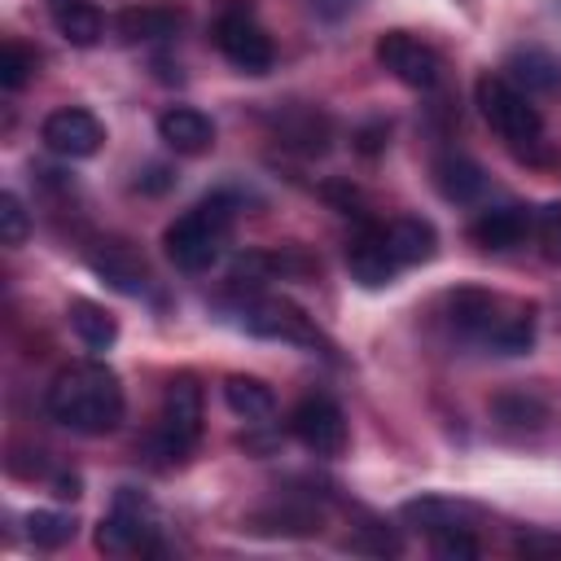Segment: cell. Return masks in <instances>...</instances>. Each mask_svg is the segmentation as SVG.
<instances>
[{
	"mask_svg": "<svg viewBox=\"0 0 561 561\" xmlns=\"http://www.w3.org/2000/svg\"><path fill=\"white\" fill-rule=\"evenodd\" d=\"M48 412L75 434H110L123 425L127 399L118 386V373L105 368L101 359L70 364L53 377L48 386Z\"/></svg>",
	"mask_w": 561,
	"mask_h": 561,
	"instance_id": "6da1fadb",
	"label": "cell"
},
{
	"mask_svg": "<svg viewBox=\"0 0 561 561\" xmlns=\"http://www.w3.org/2000/svg\"><path fill=\"white\" fill-rule=\"evenodd\" d=\"M232 197L228 193H215L206 202H197L193 210H184L180 219L167 224L162 232V245H167V259L180 267V272H206L224 241H228V228H232Z\"/></svg>",
	"mask_w": 561,
	"mask_h": 561,
	"instance_id": "7a4b0ae2",
	"label": "cell"
},
{
	"mask_svg": "<svg viewBox=\"0 0 561 561\" xmlns=\"http://www.w3.org/2000/svg\"><path fill=\"white\" fill-rule=\"evenodd\" d=\"M473 96H478L482 118L491 123V131H495L504 145H513V149L539 145L543 118H539V110L530 105V96H526L513 79H504V75H482V79L473 83Z\"/></svg>",
	"mask_w": 561,
	"mask_h": 561,
	"instance_id": "3957f363",
	"label": "cell"
},
{
	"mask_svg": "<svg viewBox=\"0 0 561 561\" xmlns=\"http://www.w3.org/2000/svg\"><path fill=\"white\" fill-rule=\"evenodd\" d=\"M202 438V386L180 373L167 381V399H162V421L149 438V451L162 456L167 465L184 460L193 451V443Z\"/></svg>",
	"mask_w": 561,
	"mask_h": 561,
	"instance_id": "277c9868",
	"label": "cell"
},
{
	"mask_svg": "<svg viewBox=\"0 0 561 561\" xmlns=\"http://www.w3.org/2000/svg\"><path fill=\"white\" fill-rule=\"evenodd\" d=\"M153 535H158L153 504L140 491L123 486L114 495V508L96 526V548L101 552H149L153 548Z\"/></svg>",
	"mask_w": 561,
	"mask_h": 561,
	"instance_id": "5b68a950",
	"label": "cell"
},
{
	"mask_svg": "<svg viewBox=\"0 0 561 561\" xmlns=\"http://www.w3.org/2000/svg\"><path fill=\"white\" fill-rule=\"evenodd\" d=\"M215 48H219L241 75H267L272 61H276L267 31L250 18L245 4H228V9L215 18Z\"/></svg>",
	"mask_w": 561,
	"mask_h": 561,
	"instance_id": "8992f818",
	"label": "cell"
},
{
	"mask_svg": "<svg viewBox=\"0 0 561 561\" xmlns=\"http://www.w3.org/2000/svg\"><path fill=\"white\" fill-rule=\"evenodd\" d=\"M241 324H245V333L267 337V342H294L302 351H320L324 346V337L316 333V324L307 320V311H298L285 298H259V302H250L245 316H241Z\"/></svg>",
	"mask_w": 561,
	"mask_h": 561,
	"instance_id": "52a82bcc",
	"label": "cell"
},
{
	"mask_svg": "<svg viewBox=\"0 0 561 561\" xmlns=\"http://www.w3.org/2000/svg\"><path fill=\"white\" fill-rule=\"evenodd\" d=\"M289 434L307 451H316V456H342V447H346V416H342V408L333 399L311 394V399H302L289 412Z\"/></svg>",
	"mask_w": 561,
	"mask_h": 561,
	"instance_id": "ba28073f",
	"label": "cell"
},
{
	"mask_svg": "<svg viewBox=\"0 0 561 561\" xmlns=\"http://www.w3.org/2000/svg\"><path fill=\"white\" fill-rule=\"evenodd\" d=\"M377 61H381L399 83H408V88H416V92H430V88L438 83V53H434L430 44H421L416 35H408V31H386V35L377 39Z\"/></svg>",
	"mask_w": 561,
	"mask_h": 561,
	"instance_id": "9c48e42d",
	"label": "cell"
},
{
	"mask_svg": "<svg viewBox=\"0 0 561 561\" xmlns=\"http://www.w3.org/2000/svg\"><path fill=\"white\" fill-rule=\"evenodd\" d=\"M39 140L57 153V158H92L101 145H105V127L92 110H79V105H61L44 118L39 127Z\"/></svg>",
	"mask_w": 561,
	"mask_h": 561,
	"instance_id": "30bf717a",
	"label": "cell"
},
{
	"mask_svg": "<svg viewBox=\"0 0 561 561\" xmlns=\"http://www.w3.org/2000/svg\"><path fill=\"white\" fill-rule=\"evenodd\" d=\"M346 267H351V280H359L364 289H386L399 272V259L386 245V228L364 224L346 245Z\"/></svg>",
	"mask_w": 561,
	"mask_h": 561,
	"instance_id": "8fae6325",
	"label": "cell"
},
{
	"mask_svg": "<svg viewBox=\"0 0 561 561\" xmlns=\"http://www.w3.org/2000/svg\"><path fill=\"white\" fill-rule=\"evenodd\" d=\"M88 267H92L110 289H118V294H127V298H140V294L149 289V267H145V259H140L127 241H101V245L88 254Z\"/></svg>",
	"mask_w": 561,
	"mask_h": 561,
	"instance_id": "7c38bea8",
	"label": "cell"
},
{
	"mask_svg": "<svg viewBox=\"0 0 561 561\" xmlns=\"http://www.w3.org/2000/svg\"><path fill=\"white\" fill-rule=\"evenodd\" d=\"M508 311H513V307H504V298H495V294H486V289H456V294L447 298V320H451L465 337H478V342H486L491 329H495Z\"/></svg>",
	"mask_w": 561,
	"mask_h": 561,
	"instance_id": "4fadbf2b",
	"label": "cell"
},
{
	"mask_svg": "<svg viewBox=\"0 0 561 561\" xmlns=\"http://www.w3.org/2000/svg\"><path fill=\"white\" fill-rule=\"evenodd\" d=\"M526 232H535V215L526 206H486L469 224V237L482 250H513L517 241H526Z\"/></svg>",
	"mask_w": 561,
	"mask_h": 561,
	"instance_id": "5bb4252c",
	"label": "cell"
},
{
	"mask_svg": "<svg viewBox=\"0 0 561 561\" xmlns=\"http://www.w3.org/2000/svg\"><path fill=\"white\" fill-rule=\"evenodd\" d=\"M158 136H162V145L167 149H175V153H206L210 145H215V127H210V118L202 114V110H193V105H171V110H162L158 114Z\"/></svg>",
	"mask_w": 561,
	"mask_h": 561,
	"instance_id": "9a60e30c",
	"label": "cell"
},
{
	"mask_svg": "<svg viewBox=\"0 0 561 561\" xmlns=\"http://www.w3.org/2000/svg\"><path fill=\"white\" fill-rule=\"evenodd\" d=\"M399 517L412 526V530H421V535H443V530H465L469 522H473V508L469 504H460V500H447V495H416V500H408L403 508H399Z\"/></svg>",
	"mask_w": 561,
	"mask_h": 561,
	"instance_id": "2e32d148",
	"label": "cell"
},
{
	"mask_svg": "<svg viewBox=\"0 0 561 561\" xmlns=\"http://www.w3.org/2000/svg\"><path fill=\"white\" fill-rule=\"evenodd\" d=\"M180 9L175 4H162V0H145V4H127L118 13V35L127 44H149V39H167L180 31Z\"/></svg>",
	"mask_w": 561,
	"mask_h": 561,
	"instance_id": "e0dca14e",
	"label": "cell"
},
{
	"mask_svg": "<svg viewBox=\"0 0 561 561\" xmlns=\"http://www.w3.org/2000/svg\"><path fill=\"white\" fill-rule=\"evenodd\" d=\"M276 136H280V145H289L298 153H324L333 127L316 105H289L285 114H276Z\"/></svg>",
	"mask_w": 561,
	"mask_h": 561,
	"instance_id": "ac0fdd59",
	"label": "cell"
},
{
	"mask_svg": "<svg viewBox=\"0 0 561 561\" xmlns=\"http://www.w3.org/2000/svg\"><path fill=\"white\" fill-rule=\"evenodd\" d=\"M386 245L399 259V267H416V263H430L438 254V232H434V224L408 215V219L386 224Z\"/></svg>",
	"mask_w": 561,
	"mask_h": 561,
	"instance_id": "d6986e66",
	"label": "cell"
},
{
	"mask_svg": "<svg viewBox=\"0 0 561 561\" xmlns=\"http://www.w3.org/2000/svg\"><path fill=\"white\" fill-rule=\"evenodd\" d=\"M224 403H228L232 416H241V421H250V425H259V421H267V416L276 412L272 386L259 381V377H245V373L224 377Z\"/></svg>",
	"mask_w": 561,
	"mask_h": 561,
	"instance_id": "ffe728a7",
	"label": "cell"
},
{
	"mask_svg": "<svg viewBox=\"0 0 561 561\" xmlns=\"http://www.w3.org/2000/svg\"><path fill=\"white\" fill-rule=\"evenodd\" d=\"M434 184H438V193H443L447 202H473V197H482L486 175H482V167H478L473 158H465V153H443V158L434 162Z\"/></svg>",
	"mask_w": 561,
	"mask_h": 561,
	"instance_id": "44dd1931",
	"label": "cell"
},
{
	"mask_svg": "<svg viewBox=\"0 0 561 561\" xmlns=\"http://www.w3.org/2000/svg\"><path fill=\"white\" fill-rule=\"evenodd\" d=\"M66 320H70V333H75L88 351H110V346L118 342V320H114L101 302H92V298H75L70 311H66Z\"/></svg>",
	"mask_w": 561,
	"mask_h": 561,
	"instance_id": "7402d4cb",
	"label": "cell"
},
{
	"mask_svg": "<svg viewBox=\"0 0 561 561\" xmlns=\"http://www.w3.org/2000/svg\"><path fill=\"white\" fill-rule=\"evenodd\" d=\"M53 22H57L61 39L75 44V48H92V44L105 35V18H101V9L88 4V0H57V4H53Z\"/></svg>",
	"mask_w": 561,
	"mask_h": 561,
	"instance_id": "603a6c76",
	"label": "cell"
},
{
	"mask_svg": "<svg viewBox=\"0 0 561 561\" xmlns=\"http://www.w3.org/2000/svg\"><path fill=\"white\" fill-rule=\"evenodd\" d=\"M508 70H513V79L526 83V88H557V83H561V61L548 57L543 48H522V53H513V57H508Z\"/></svg>",
	"mask_w": 561,
	"mask_h": 561,
	"instance_id": "cb8c5ba5",
	"label": "cell"
},
{
	"mask_svg": "<svg viewBox=\"0 0 561 561\" xmlns=\"http://www.w3.org/2000/svg\"><path fill=\"white\" fill-rule=\"evenodd\" d=\"M26 535H31V543L35 548H61V543H70L75 539V517L70 513H57V508H35V513H26Z\"/></svg>",
	"mask_w": 561,
	"mask_h": 561,
	"instance_id": "d4e9b609",
	"label": "cell"
},
{
	"mask_svg": "<svg viewBox=\"0 0 561 561\" xmlns=\"http://www.w3.org/2000/svg\"><path fill=\"white\" fill-rule=\"evenodd\" d=\"M254 530H267V535H311L320 530V513L311 508H267V513H254Z\"/></svg>",
	"mask_w": 561,
	"mask_h": 561,
	"instance_id": "484cf974",
	"label": "cell"
},
{
	"mask_svg": "<svg viewBox=\"0 0 561 561\" xmlns=\"http://www.w3.org/2000/svg\"><path fill=\"white\" fill-rule=\"evenodd\" d=\"M491 408H495V416L504 425H522V430H539L543 425V403L535 394H500Z\"/></svg>",
	"mask_w": 561,
	"mask_h": 561,
	"instance_id": "4316f807",
	"label": "cell"
},
{
	"mask_svg": "<svg viewBox=\"0 0 561 561\" xmlns=\"http://www.w3.org/2000/svg\"><path fill=\"white\" fill-rule=\"evenodd\" d=\"M31 75H35V53L22 48V44H4L0 48V83L9 92H18V88H26Z\"/></svg>",
	"mask_w": 561,
	"mask_h": 561,
	"instance_id": "83f0119b",
	"label": "cell"
},
{
	"mask_svg": "<svg viewBox=\"0 0 561 561\" xmlns=\"http://www.w3.org/2000/svg\"><path fill=\"white\" fill-rule=\"evenodd\" d=\"M31 232V219H26V206L18 193H0V241L4 245H22Z\"/></svg>",
	"mask_w": 561,
	"mask_h": 561,
	"instance_id": "f1b7e54d",
	"label": "cell"
},
{
	"mask_svg": "<svg viewBox=\"0 0 561 561\" xmlns=\"http://www.w3.org/2000/svg\"><path fill=\"white\" fill-rule=\"evenodd\" d=\"M351 548H359V552H377V557H394L403 543H399V535H394L390 526H381V522H364V526L351 535Z\"/></svg>",
	"mask_w": 561,
	"mask_h": 561,
	"instance_id": "f546056e",
	"label": "cell"
},
{
	"mask_svg": "<svg viewBox=\"0 0 561 561\" xmlns=\"http://www.w3.org/2000/svg\"><path fill=\"white\" fill-rule=\"evenodd\" d=\"M430 543H434V552H438L443 561H473V557H478V539L469 535V526H465V530H443V535H434Z\"/></svg>",
	"mask_w": 561,
	"mask_h": 561,
	"instance_id": "4dcf8cb0",
	"label": "cell"
},
{
	"mask_svg": "<svg viewBox=\"0 0 561 561\" xmlns=\"http://www.w3.org/2000/svg\"><path fill=\"white\" fill-rule=\"evenodd\" d=\"M535 232H539L552 250H561V202H548V206L535 210Z\"/></svg>",
	"mask_w": 561,
	"mask_h": 561,
	"instance_id": "1f68e13d",
	"label": "cell"
},
{
	"mask_svg": "<svg viewBox=\"0 0 561 561\" xmlns=\"http://www.w3.org/2000/svg\"><path fill=\"white\" fill-rule=\"evenodd\" d=\"M386 140H390L386 118H373V123H364V127L355 131V149H359V153H381V149H386Z\"/></svg>",
	"mask_w": 561,
	"mask_h": 561,
	"instance_id": "d6a6232c",
	"label": "cell"
},
{
	"mask_svg": "<svg viewBox=\"0 0 561 561\" xmlns=\"http://www.w3.org/2000/svg\"><path fill=\"white\" fill-rule=\"evenodd\" d=\"M171 184H175V175H171V167H162V162H149V167L140 171V180H136L140 193H167Z\"/></svg>",
	"mask_w": 561,
	"mask_h": 561,
	"instance_id": "836d02e7",
	"label": "cell"
},
{
	"mask_svg": "<svg viewBox=\"0 0 561 561\" xmlns=\"http://www.w3.org/2000/svg\"><path fill=\"white\" fill-rule=\"evenodd\" d=\"M517 552H526V557H561V535H522Z\"/></svg>",
	"mask_w": 561,
	"mask_h": 561,
	"instance_id": "e575fe53",
	"label": "cell"
},
{
	"mask_svg": "<svg viewBox=\"0 0 561 561\" xmlns=\"http://www.w3.org/2000/svg\"><path fill=\"white\" fill-rule=\"evenodd\" d=\"M351 4H355V0H307V9H311L316 18H324V22H337L342 13H351Z\"/></svg>",
	"mask_w": 561,
	"mask_h": 561,
	"instance_id": "d590c367",
	"label": "cell"
},
{
	"mask_svg": "<svg viewBox=\"0 0 561 561\" xmlns=\"http://www.w3.org/2000/svg\"><path fill=\"white\" fill-rule=\"evenodd\" d=\"M79 486H83L79 473H57V478H53V495H57V500H79Z\"/></svg>",
	"mask_w": 561,
	"mask_h": 561,
	"instance_id": "8d00e7d4",
	"label": "cell"
}]
</instances>
